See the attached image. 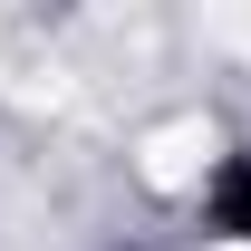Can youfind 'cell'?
Listing matches in <instances>:
<instances>
[{
	"label": "cell",
	"instance_id": "obj_1",
	"mask_svg": "<svg viewBox=\"0 0 251 251\" xmlns=\"http://www.w3.org/2000/svg\"><path fill=\"white\" fill-rule=\"evenodd\" d=\"M203 222H213V232H232V242H251V155H222V164H213Z\"/></svg>",
	"mask_w": 251,
	"mask_h": 251
}]
</instances>
